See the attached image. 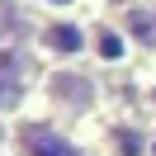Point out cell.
<instances>
[{
  "mask_svg": "<svg viewBox=\"0 0 156 156\" xmlns=\"http://www.w3.org/2000/svg\"><path fill=\"white\" fill-rule=\"evenodd\" d=\"M33 52L52 66H76L80 57H90V24L76 14H43L33 24Z\"/></svg>",
  "mask_w": 156,
  "mask_h": 156,
  "instance_id": "cell-1",
  "label": "cell"
},
{
  "mask_svg": "<svg viewBox=\"0 0 156 156\" xmlns=\"http://www.w3.org/2000/svg\"><path fill=\"white\" fill-rule=\"evenodd\" d=\"M14 104H19V85L0 71V114H5V109H14Z\"/></svg>",
  "mask_w": 156,
  "mask_h": 156,
  "instance_id": "cell-5",
  "label": "cell"
},
{
  "mask_svg": "<svg viewBox=\"0 0 156 156\" xmlns=\"http://www.w3.org/2000/svg\"><path fill=\"white\" fill-rule=\"evenodd\" d=\"M33 10H43V14H71V5L76 0H29Z\"/></svg>",
  "mask_w": 156,
  "mask_h": 156,
  "instance_id": "cell-6",
  "label": "cell"
},
{
  "mask_svg": "<svg viewBox=\"0 0 156 156\" xmlns=\"http://www.w3.org/2000/svg\"><path fill=\"white\" fill-rule=\"evenodd\" d=\"M133 33H128L123 19H95L90 24V57L99 62V66H123L128 57H133Z\"/></svg>",
  "mask_w": 156,
  "mask_h": 156,
  "instance_id": "cell-3",
  "label": "cell"
},
{
  "mask_svg": "<svg viewBox=\"0 0 156 156\" xmlns=\"http://www.w3.org/2000/svg\"><path fill=\"white\" fill-rule=\"evenodd\" d=\"M48 99L57 109H71V114H90L95 99H99V90H95V80H90L85 71L57 66V71H48Z\"/></svg>",
  "mask_w": 156,
  "mask_h": 156,
  "instance_id": "cell-2",
  "label": "cell"
},
{
  "mask_svg": "<svg viewBox=\"0 0 156 156\" xmlns=\"http://www.w3.org/2000/svg\"><path fill=\"white\" fill-rule=\"evenodd\" d=\"M147 156H156V128L147 133Z\"/></svg>",
  "mask_w": 156,
  "mask_h": 156,
  "instance_id": "cell-7",
  "label": "cell"
},
{
  "mask_svg": "<svg viewBox=\"0 0 156 156\" xmlns=\"http://www.w3.org/2000/svg\"><path fill=\"white\" fill-rule=\"evenodd\" d=\"M14 156H80V147L52 123H24L14 133Z\"/></svg>",
  "mask_w": 156,
  "mask_h": 156,
  "instance_id": "cell-4",
  "label": "cell"
}]
</instances>
